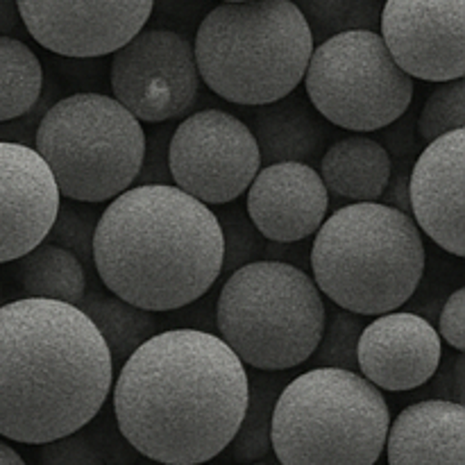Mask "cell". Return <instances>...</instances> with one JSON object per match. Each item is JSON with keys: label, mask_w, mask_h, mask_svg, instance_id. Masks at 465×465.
I'll list each match as a JSON object with an SVG mask.
<instances>
[{"label": "cell", "mask_w": 465, "mask_h": 465, "mask_svg": "<svg viewBox=\"0 0 465 465\" xmlns=\"http://www.w3.org/2000/svg\"><path fill=\"white\" fill-rule=\"evenodd\" d=\"M411 77L448 82L465 73V0H386L380 30Z\"/></svg>", "instance_id": "cell-13"}, {"label": "cell", "mask_w": 465, "mask_h": 465, "mask_svg": "<svg viewBox=\"0 0 465 465\" xmlns=\"http://www.w3.org/2000/svg\"><path fill=\"white\" fill-rule=\"evenodd\" d=\"M0 304H3V284H0Z\"/></svg>", "instance_id": "cell-37"}, {"label": "cell", "mask_w": 465, "mask_h": 465, "mask_svg": "<svg viewBox=\"0 0 465 465\" xmlns=\"http://www.w3.org/2000/svg\"><path fill=\"white\" fill-rule=\"evenodd\" d=\"M14 280L23 298L57 300L77 307L86 293L84 263L48 241H41L30 252L14 259Z\"/></svg>", "instance_id": "cell-21"}, {"label": "cell", "mask_w": 465, "mask_h": 465, "mask_svg": "<svg viewBox=\"0 0 465 465\" xmlns=\"http://www.w3.org/2000/svg\"><path fill=\"white\" fill-rule=\"evenodd\" d=\"M316 282L286 262L259 259L230 272L216 304V327L243 366L282 372L309 361L325 330Z\"/></svg>", "instance_id": "cell-7"}, {"label": "cell", "mask_w": 465, "mask_h": 465, "mask_svg": "<svg viewBox=\"0 0 465 465\" xmlns=\"http://www.w3.org/2000/svg\"><path fill=\"white\" fill-rule=\"evenodd\" d=\"M363 316L336 307L325 313V330L321 341L309 359L316 361V368H343L359 372L357 343L363 330Z\"/></svg>", "instance_id": "cell-25"}, {"label": "cell", "mask_w": 465, "mask_h": 465, "mask_svg": "<svg viewBox=\"0 0 465 465\" xmlns=\"http://www.w3.org/2000/svg\"><path fill=\"white\" fill-rule=\"evenodd\" d=\"M114 416L123 439L162 465H203L230 448L245 407L248 371L216 334H153L118 368Z\"/></svg>", "instance_id": "cell-1"}, {"label": "cell", "mask_w": 465, "mask_h": 465, "mask_svg": "<svg viewBox=\"0 0 465 465\" xmlns=\"http://www.w3.org/2000/svg\"><path fill=\"white\" fill-rule=\"evenodd\" d=\"M44 91L39 57L16 36H0V123L25 116Z\"/></svg>", "instance_id": "cell-23"}, {"label": "cell", "mask_w": 465, "mask_h": 465, "mask_svg": "<svg viewBox=\"0 0 465 465\" xmlns=\"http://www.w3.org/2000/svg\"><path fill=\"white\" fill-rule=\"evenodd\" d=\"M443 341L427 318L389 312L363 325L357 343L359 372L380 391H413L434 380Z\"/></svg>", "instance_id": "cell-15"}, {"label": "cell", "mask_w": 465, "mask_h": 465, "mask_svg": "<svg viewBox=\"0 0 465 465\" xmlns=\"http://www.w3.org/2000/svg\"><path fill=\"white\" fill-rule=\"evenodd\" d=\"M223 234V271L225 275L239 271L245 263L259 262L268 252L266 239L259 234L248 212L241 207H232L227 212L216 213Z\"/></svg>", "instance_id": "cell-26"}, {"label": "cell", "mask_w": 465, "mask_h": 465, "mask_svg": "<svg viewBox=\"0 0 465 465\" xmlns=\"http://www.w3.org/2000/svg\"><path fill=\"white\" fill-rule=\"evenodd\" d=\"M307 21L313 44H321L327 36L343 32L345 14L352 0H291Z\"/></svg>", "instance_id": "cell-30"}, {"label": "cell", "mask_w": 465, "mask_h": 465, "mask_svg": "<svg viewBox=\"0 0 465 465\" xmlns=\"http://www.w3.org/2000/svg\"><path fill=\"white\" fill-rule=\"evenodd\" d=\"M39 465H107V459L89 434L77 430L41 445Z\"/></svg>", "instance_id": "cell-29"}, {"label": "cell", "mask_w": 465, "mask_h": 465, "mask_svg": "<svg viewBox=\"0 0 465 465\" xmlns=\"http://www.w3.org/2000/svg\"><path fill=\"white\" fill-rule=\"evenodd\" d=\"M248 127L257 141L262 163H313L321 162L325 150L327 130L321 114L298 89L272 103L257 104Z\"/></svg>", "instance_id": "cell-19"}, {"label": "cell", "mask_w": 465, "mask_h": 465, "mask_svg": "<svg viewBox=\"0 0 465 465\" xmlns=\"http://www.w3.org/2000/svg\"><path fill=\"white\" fill-rule=\"evenodd\" d=\"M393 171L391 153L377 139L352 134L322 153L321 177L330 195L350 203H377Z\"/></svg>", "instance_id": "cell-20"}, {"label": "cell", "mask_w": 465, "mask_h": 465, "mask_svg": "<svg viewBox=\"0 0 465 465\" xmlns=\"http://www.w3.org/2000/svg\"><path fill=\"white\" fill-rule=\"evenodd\" d=\"M389 425L384 395L361 372L312 368L277 395L272 454L282 465H375Z\"/></svg>", "instance_id": "cell-6"}, {"label": "cell", "mask_w": 465, "mask_h": 465, "mask_svg": "<svg viewBox=\"0 0 465 465\" xmlns=\"http://www.w3.org/2000/svg\"><path fill=\"white\" fill-rule=\"evenodd\" d=\"M27 35L64 57H103L143 30L154 0H16Z\"/></svg>", "instance_id": "cell-12"}, {"label": "cell", "mask_w": 465, "mask_h": 465, "mask_svg": "<svg viewBox=\"0 0 465 465\" xmlns=\"http://www.w3.org/2000/svg\"><path fill=\"white\" fill-rule=\"evenodd\" d=\"M312 280L336 307L381 316L411 300L425 275L420 230L384 203L339 207L313 234Z\"/></svg>", "instance_id": "cell-4"}, {"label": "cell", "mask_w": 465, "mask_h": 465, "mask_svg": "<svg viewBox=\"0 0 465 465\" xmlns=\"http://www.w3.org/2000/svg\"><path fill=\"white\" fill-rule=\"evenodd\" d=\"M112 98L141 123H166L200 94L193 44L168 27H143L112 53Z\"/></svg>", "instance_id": "cell-11"}, {"label": "cell", "mask_w": 465, "mask_h": 465, "mask_svg": "<svg viewBox=\"0 0 465 465\" xmlns=\"http://www.w3.org/2000/svg\"><path fill=\"white\" fill-rule=\"evenodd\" d=\"M94 266L116 298L145 312H175L223 275L221 225L175 184L130 186L98 216Z\"/></svg>", "instance_id": "cell-3"}, {"label": "cell", "mask_w": 465, "mask_h": 465, "mask_svg": "<svg viewBox=\"0 0 465 465\" xmlns=\"http://www.w3.org/2000/svg\"><path fill=\"white\" fill-rule=\"evenodd\" d=\"M77 309L94 322L98 334L103 336L104 345L112 357L114 372L132 357L136 348L145 343L154 334L153 312L125 302L116 295H103L86 291L77 302Z\"/></svg>", "instance_id": "cell-22"}, {"label": "cell", "mask_w": 465, "mask_h": 465, "mask_svg": "<svg viewBox=\"0 0 465 465\" xmlns=\"http://www.w3.org/2000/svg\"><path fill=\"white\" fill-rule=\"evenodd\" d=\"M409 173L404 168L402 173H395L391 171V180L386 184L384 193H381L380 200H384V204H391V207H398L402 209L404 213H411V207H409Z\"/></svg>", "instance_id": "cell-33"}, {"label": "cell", "mask_w": 465, "mask_h": 465, "mask_svg": "<svg viewBox=\"0 0 465 465\" xmlns=\"http://www.w3.org/2000/svg\"><path fill=\"white\" fill-rule=\"evenodd\" d=\"M248 407H245L243 420L232 439V459L236 463H254L271 457V425L272 409H275L277 395L284 389L280 377L248 375Z\"/></svg>", "instance_id": "cell-24"}, {"label": "cell", "mask_w": 465, "mask_h": 465, "mask_svg": "<svg viewBox=\"0 0 465 465\" xmlns=\"http://www.w3.org/2000/svg\"><path fill=\"white\" fill-rule=\"evenodd\" d=\"M381 0H352L345 14L343 30H380Z\"/></svg>", "instance_id": "cell-32"}, {"label": "cell", "mask_w": 465, "mask_h": 465, "mask_svg": "<svg viewBox=\"0 0 465 465\" xmlns=\"http://www.w3.org/2000/svg\"><path fill=\"white\" fill-rule=\"evenodd\" d=\"M302 80L312 107L350 132L384 130L413 103V77L372 30L336 32L313 45Z\"/></svg>", "instance_id": "cell-9"}, {"label": "cell", "mask_w": 465, "mask_h": 465, "mask_svg": "<svg viewBox=\"0 0 465 465\" xmlns=\"http://www.w3.org/2000/svg\"><path fill=\"white\" fill-rule=\"evenodd\" d=\"M439 84L425 100L418 116V132L427 143L465 127V80L457 77Z\"/></svg>", "instance_id": "cell-27"}, {"label": "cell", "mask_w": 465, "mask_h": 465, "mask_svg": "<svg viewBox=\"0 0 465 465\" xmlns=\"http://www.w3.org/2000/svg\"><path fill=\"white\" fill-rule=\"evenodd\" d=\"M166 162L173 184L207 207L234 203L262 168L248 123L223 109L186 116L171 134Z\"/></svg>", "instance_id": "cell-10"}, {"label": "cell", "mask_w": 465, "mask_h": 465, "mask_svg": "<svg viewBox=\"0 0 465 465\" xmlns=\"http://www.w3.org/2000/svg\"><path fill=\"white\" fill-rule=\"evenodd\" d=\"M389 465H465V409L422 400L398 413L386 434Z\"/></svg>", "instance_id": "cell-18"}, {"label": "cell", "mask_w": 465, "mask_h": 465, "mask_svg": "<svg viewBox=\"0 0 465 465\" xmlns=\"http://www.w3.org/2000/svg\"><path fill=\"white\" fill-rule=\"evenodd\" d=\"M243 465H271V463H263V461H254V463H243Z\"/></svg>", "instance_id": "cell-36"}, {"label": "cell", "mask_w": 465, "mask_h": 465, "mask_svg": "<svg viewBox=\"0 0 465 465\" xmlns=\"http://www.w3.org/2000/svg\"><path fill=\"white\" fill-rule=\"evenodd\" d=\"M112 384L107 345L75 304H0V436L44 445L84 430Z\"/></svg>", "instance_id": "cell-2"}, {"label": "cell", "mask_w": 465, "mask_h": 465, "mask_svg": "<svg viewBox=\"0 0 465 465\" xmlns=\"http://www.w3.org/2000/svg\"><path fill=\"white\" fill-rule=\"evenodd\" d=\"M465 130L430 141L409 173V207L418 230L454 257H465Z\"/></svg>", "instance_id": "cell-17"}, {"label": "cell", "mask_w": 465, "mask_h": 465, "mask_svg": "<svg viewBox=\"0 0 465 465\" xmlns=\"http://www.w3.org/2000/svg\"><path fill=\"white\" fill-rule=\"evenodd\" d=\"M313 45L291 0H221L200 23L193 54L213 94L257 107L298 89Z\"/></svg>", "instance_id": "cell-5"}, {"label": "cell", "mask_w": 465, "mask_h": 465, "mask_svg": "<svg viewBox=\"0 0 465 465\" xmlns=\"http://www.w3.org/2000/svg\"><path fill=\"white\" fill-rule=\"evenodd\" d=\"M245 212L266 241L298 243L322 225L330 193L312 163H266L250 182Z\"/></svg>", "instance_id": "cell-16"}, {"label": "cell", "mask_w": 465, "mask_h": 465, "mask_svg": "<svg viewBox=\"0 0 465 465\" xmlns=\"http://www.w3.org/2000/svg\"><path fill=\"white\" fill-rule=\"evenodd\" d=\"M439 336L448 341L457 352L465 350V291L457 289L443 304L439 316Z\"/></svg>", "instance_id": "cell-31"}, {"label": "cell", "mask_w": 465, "mask_h": 465, "mask_svg": "<svg viewBox=\"0 0 465 465\" xmlns=\"http://www.w3.org/2000/svg\"><path fill=\"white\" fill-rule=\"evenodd\" d=\"M0 465H25L21 454L9 448L7 443H0Z\"/></svg>", "instance_id": "cell-35"}, {"label": "cell", "mask_w": 465, "mask_h": 465, "mask_svg": "<svg viewBox=\"0 0 465 465\" xmlns=\"http://www.w3.org/2000/svg\"><path fill=\"white\" fill-rule=\"evenodd\" d=\"M23 30L16 0H0V36H14Z\"/></svg>", "instance_id": "cell-34"}, {"label": "cell", "mask_w": 465, "mask_h": 465, "mask_svg": "<svg viewBox=\"0 0 465 465\" xmlns=\"http://www.w3.org/2000/svg\"><path fill=\"white\" fill-rule=\"evenodd\" d=\"M35 150L48 163L62 198L98 204L139 180L145 132L112 95L73 94L41 116Z\"/></svg>", "instance_id": "cell-8"}, {"label": "cell", "mask_w": 465, "mask_h": 465, "mask_svg": "<svg viewBox=\"0 0 465 465\" xmlns=\"http://www.w3.org/2000/svg\"><path fill=\"white\" fill-rule=\"evenodd\" d=\"M62 195L35 148L0 141V263H12L41 243Z\"/></svg>", "instance_id": "cell-14"}, {"label": "cell", "mask_w": 465, "mask_h": 465, "mask_svg": "<svg viewBox=\"0 0 465 465\" xmlns=\"http://www.w3.org/2000/svg\"><path fill=\"white\" fill-rule=\"evenodd\" d=\"M98 216L91 209H80L73 200L59 203L54 221L44 241L75 254L82 263H94V234Z\"/></svg>", "instance_id": "cell-28"}]
</instances>
